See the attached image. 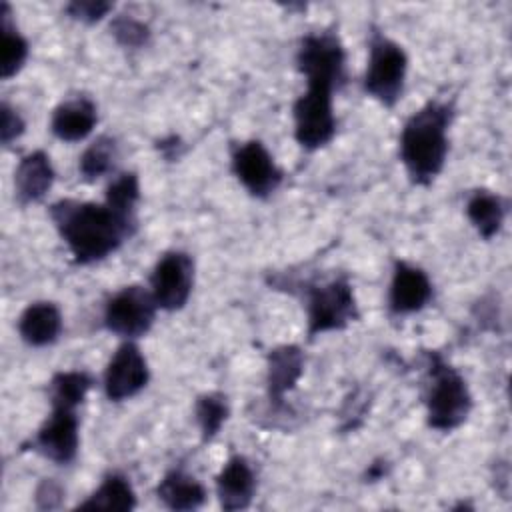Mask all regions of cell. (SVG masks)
I'll list each match as a JSON object with an SVG mask.
<instances>
[{
  "instance_id": "83f0119b",
  "label": "cell",
  "mask_w": 512,
  "mask_h": 512,
  "mask_svg": "<svg viewBox=\"0 0 512 512\" xmlns=\"http://www.w3.org/2000/svg\"><path fill=\"white\" fill-rule=\"evenodd\" d=\"M114 10V4L108 0H72L64 6L68 18L82 24H96L104 20Z\"/></svg>"
},
{
  "instance_id": "3957f363",
  "label": "cell",
  "mask_w": 512,
  "mask_h": 512,
  "mask_svg": "<svg viewBox=\"0 0 512 512\" xmlns=\"http://www.w3.org/2000/svg\"><path fill=\"white\" fill-rule=\"evenodd\" d=\"M428 386L424 394L426 424L436 432H452L460 428L472 408L474 398L466 378L436 350L426 352Z\"/></svg>"
},
{
  "instance_id": "30bf717a",
  "label": "cell",
  "mask_w": 512,
  "mask_h": 512,
  "mask_svg": "<svg viewBox=\"0 0 512 512\" xmlns=\"http://www.w3.org/2000/svg\"><path fill=\"white\" fill-rule=\"evenodd\" d=\"M194 258L184 250L164 252L148 278V290L158 306L164 312L182 310L194 290Z\"/></svg>"
},
{
  "instance_id": "f1b7e54d",
  "label": "cell",
  "mask_w": 512,
  "mask_h": 512,
  "mask_svg": "<svg viewBox=\"0 0 512 512\" xmlns=\"http://www.w3.org/2000/svg\"><path fill=\"white\" fill-rule=\"evenodd\" d=\"M24 132H26V122H24L22 114L12 104L2 100V104H0V142H2V146L10 148L16 140L22 138Z\"/></svg>"
},
{
  "instance_id": "44dd1931",
  "label": "cell",
  "mask_w": 512,
  "mask_h": 512,
  "mask_svg": "<svg viewBox=\"0 0 512 512\" xmlns=\"http://www.w3.org/2000/svg\"><path fill=\"white\" fill-rule=\"evenodd\" d=\"M138 504L132 482L116 470H110L102 476L96 490L82 500L76 510H112V512H130Z\"/></svg>"
},
{
  "instance_id": "e0dca14e",
  "label": "cell",
  "mask_w": 512,
  "mask_h": 512,
  "mask_svg": "<svg viewBox=\"0 0 512 512\" xmlns=\"http://www.w3.org/2000/svg\"><path fill=\"white\" fill-rule=\"evenodd\" d=\"M98 124V106L90 96L78 94L62 100L50 116V132L68 144L86 140Z\"/></svg>"
},
{
  "instance_id": "277c9868",
  "label": "cell",
  "mask_w": 512,
  "mask_h": 512,
  "mask_svg": "<svg viewBox=\"0 0 512 512\" xmlns=\"http://www.w3.org/2000/svg\"><path fill=\"white\" fill-rule=\"evenodd\" d=\"M306 308V336L314 340L326 332H340L360 320L358 302L348 274L302 286Z\"/></svg>"
},
{
  "instance_id": "7a4b0ae2",
  "label": "cell",
  "mask_w": 512,
  "mask_h": 512,
  "mask_svg": "<svg viewBox=\"0 0 512 512\" xmlns=\"http://www.w3.org/2000/svg\"><path fill=\"white\" fill-rule=\"evenodd\" d=\"M454 116V100L432 98L404 120L398 136V158L414 186H430L444 170Z\"/></svg>"
},
{
  "instance_id": "f546056e",
  "label": "cell",
  "mask_w": 512,
  "mask_h": 512,
  "mask_svg": "<svg viewBox=\"0 0 512 512\" xmlns=\"http://www.w3.org/2000/svg\"><path fill=\"white\" fill-rule=\"evenodd\" d=\"M64 496L66 490L56 478H42L34 490V504L38 510H56L62 506Z\"/></svg>"
},
{
  "instance_id": "6da1fadb",
  "label": "cell",
  "mask_w": 512,
  "mask_h": 512,
  "mask_svg": "<svg viewBox=\"0 0 512 512\" xmlns=\"http://www.w3.org/2000/svg\"><path fill=\"white\" fill-rule=\"evenodd\" d=\"M48 218L78 266L102 262L138 230L136 220L120 216L106 202L62 198L48 206Z\"/></svg>"
},
{
  "instance_id": "8992f818",
  "label": "cell",
  "mask_w": 512,
  "mask_h": 512,
  "mask_svg": "<svg viewBox=\"0 0 512 512\" xmlns=\"http://www.w3.org/2000/svg\"><path fill=\"white\" fill-rule=\"evenodd\" d=\"M294 140L306 152H316L332 142L338 120L334 112V88L306 82V90L292 104Z\"/></svg>"
},
{
  "instance_id": "cb8c5ba5",
  "label": "cell",
  "mask_w": 512,
  "mask_h": 512,
  "mask_svg": "<svg viewBox=\"0 0 512 512\" xmlns=\"http://www.w3.org/2000/svg\"><path fill=\"white\" fill-rule=\"evenodd\" d=\"M118 160V142L110 134L96 136L78 158V174L84 182H96L114 170Z\"/></svg>"
},
{
  "instance_id": "9c48e42d",
  "label": "cell",
  "mask_w": 512,
  "mask_h": 512,
  "mask_svg": "<svg viewBox=\"0 0 512 512\" xmlns=\"http://www.w3.org/2000/svg\"><path fill=\"white\" fill-rule=\"evenodd\" d=\"M230 172L258 200L270 198L284 182V170L276 164L264 142L256 138L230 146Z\"/></svg>"
},
{
  "instance_id": "ba28073f",
  "label": "cell",
  "mask_w": 512,
  "mask_h": 512,
  "mask_svg": "<svg viewBox=\"0 0 512 512\" xmlns=\"http://www.w3.org/2000/svg\"><path fill=\"white\" fill-rule=\"evenodd\" d=\"M156 312L158 306L150 290L140 284H128L106 300L102 324L110 334L122 340H138L152 330Z\"/></svg>"
},
{
  "instance_id": "4316f807",
  "label": "cell",
  "mask_w": 512,
  "mask_h": 512,
  "mask_svg": "<svg viewBox=\"0 0 512 512\" xmlns=\"http://www.w3.org/2000/svg\"><path fill=\"white\" fill-rule=\"evenodd\" d=\"M108 30H110V36L116 40V44L126 50H140V48L148 46L150 36H152L150 26L130 14L112 16Z\"/></svg>"
},
{
  "instance_id": "8fae6325",
  "label": "cell",
  "mask_w": 512,
  "mask_h": 512,
  "mask_svg": "<svg viewBox=\"0 0 512 512\" xmlns=\"http://www.w3.org/2000/svg\"><path fill=\"white\" fill-rule=\"evenodd\" d=\"M24 448L58 466L72 464L80 448V416L76 408L50 406V414Z\"/></svg>"
},
{
  "instance_id": "d6986e66",
  "label": "cell",
  "mask_w": 512,
  "mask_h": 512,
  "mask_svg": "<svg viewBox=\"0 0 512 512\" xmlns=\"http://www.w3.org/2000/svg\"><path fill=\"white\" fill-rule=\"evenodd\" d=\"M154 494L162 502V506L174 512L198 510L208 498L206 486L184 468L166 470L164 476L158 480Z\"/></svg>"
},
{
  "instance_id": "5bb4252c",
  "label": "cell",
  "mask_w": 512,
  "mask_h": 512,
  "mask_svg": "<svg viewBox=\"0 0 512 512\" xmlns=\"http://www.w3.org/2000/svg\"><path fill=\"white\" fill-rule=\"evenodd\" d=\"M306 356L298 344H280L266 354V398L272 408L286 406V394L292 392L304 374Z\"/></svg>"
},
{
  "instance_id": "603a6c76",
  "label": "cell",
  "mask_w": 512,
  "mask_h": 512,
  "mask_svg": "<svg viewBox=\"0 0 512 512\" xmlns=\"http://www.w3.org/2000/svg\"><path fill=\"white\" fill-rule=\"evenodd\" d=\"M94 376L88 370H60L48 382L50 406L76 408L86 400L94 386Z\"/></svg>"
},
{
  "instance_id": "2e32d148",
  "label": "cell",
  "mask_w": 512,
  "mask_h": 512,
  "mask_svg": "<svg viewBox=\"0 0 512 512\" xmlns=\"http://www.w3.org/2000/svg\"><path fill=\"white\" fill-rule=\"evenodd\" d=\"M56 170L44 150L24 154L14 170V200L20 206L38 204L52 190Z\"/></svg>"
},
{
  "instance_id": "52a82bcc",
  "label": "cell",
  "mask_w": 512,
  "mask_h": 512,
  "mask_svg": "<svg viewBox=\"0 0 512 512\" xmlns=\"http://www.w3.org/2000/svg\"><path fill=\"white\" fill-rule=\"evenodd\" d=\"M296 68L306 82L328 84L334 90L346 84V50L334 30L308 32L296 50Z\"/></svg>"
},
{
  "instance_id": "ac0fdd59",
  "label": "cell",
  "mask_w": 512,
  "mask_h": 512,
  "mask_svg": "<svg viewBox=\"0 0 512 512\" xmlns=\"http://www.w3.org/2000/svg\"><path fill=\"white\" fill-rule=\"evenodd\" d=\"M18 336L32 348H44L54 344L64 328L62 312L56 302L38 300L30 302L18 316Z\"/></svg>"
},
{
  "instance_id": "7402d4cb",
  "label": "cell",
  "mask_w": 512,
  "mask_h": 512,
  "mask_svg": "<svg viewBox=\"0 0 512 512\" xmlns=\"http://www.w3.org/2000/svg\"><path fill=\"white\" fill-rule=\"evenodd\" d=\"M0 38H2V42H0V48H2L0 78L10 80L24 68V64L30 56V44L20 34V30L12 18V8L8 2H0Z\"/></svg>"
},
{
  "instance_id": "d4e9b609",
  "label": "cell",
  "mask_w": 512,
  "mask_h": 512,
  "mask_svg": "<svg viewBox=\"0 0 512 512\" xmlns=\"http://www.w3.org/2000/svg\"><path fill=\"white\" fill-rule=\"evenodd\" d=\"M230 416V402L222 392H204L194 402V420L200 430V440L206 444L218 436Z\"/></svg>"
},
{
  "instance_id": "9a60e30c",
  "label": "cell",
  "mask_w": 512,
  "mask_h": 512,
  "mask_svg": "<svg viewBox=\"0 0 512 512\" xmlns=\"http://www.w3.org/2000/svg\"><path fill=\"white\" fill-rule=\"evenodd\" d=\"M218 504L226 512L246 510L258 490V478L250 460L242 454H232L214 478Z\"/></svg>"
},
{
  "instance_id": "5b68a950",
  "label": "cell",
  "mask_w": 512,
  "mask_h": 512,
  "mask_svg": "<svg viewBox=\"0 0 512 512\" xmlns=\"http://www.w3.org/2000/svg\"><path fill=\"white\" fill-rule=\"evenodd\" d=\"M408 54L378 26H370L368 60L362 78L364 92L384 108H394L404 94Z\"/></svg>"
},
{
  "instance_id": "7c38bea8",
  "label": "cell",
  "mask_w": 512,
  "mask_h": 512,
  "mask_svg": "<svg viewBox=\"0 0 512 512\" xmlns=\"http://www.w3.org/2000/svg\"><path fill=\"white\" fill-rule=\"evenodd\" d=\"M150 382V366L136 340H122L112 352L104 374L102 390L108 402H124L138 396Z\"/></svg>"
},
{
  "instance_id": "ffe728a7",
  "label": "cell",
  "mask_w": 512,
  "mask_h": 512,
  "mask_svg": "<svg viewBox=\"0 0 512 512\" xmlns=\"http://www.w3.org/2000/svg\"><path fill=\"white\" fill-rule=\"evenodd\" d=\"M464 212L476 234L488 242L500 234L506 220L508 204L498 192L488 188H476L468 194Z\"/></svg>"
},
{
  "instance_id": "4fadbf2b",
  "label": "cell",
  "mask_w": 512,
  "mask_h": 512,
  "mask_svg": "<svg viewBox=\"0 0 512 512\" xmlns=\"http://www.w3.org/2000/svg\"><path fill=\"white\" fill-rule=\"evenodd\" d=\"M434 298V284L424 268L408 260H396L388 284L386 308L390 316L402 318L424 310Z\"/></svg>"
},
{
  "instance_id": "484cf974",
  "label": "cell",
  "mask_w": 512,
  "mask_h": 512,
  "mask_svg": "<svg viewBox=\"0 0 512 512\" xmlns=\"http://www.w3.org/2000/svg\"><path fill=\"white\" fill-rule=\"evenodd\" d=\"M104 202L128 220L138 222V202H140V178L136 172L126 170L110 180L104 192Z\"/></svg>"
}]
</instances>
